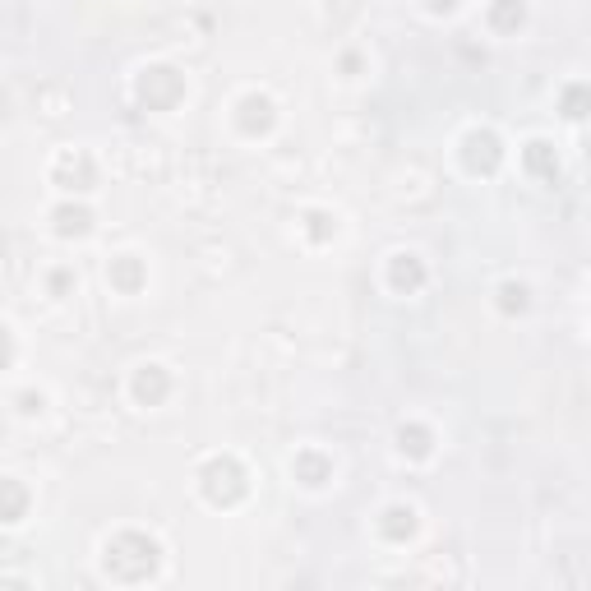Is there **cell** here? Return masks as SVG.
<instances>
[{
  "mask_svg": "<svg viewBox=\"0 0 591 591\" xmlns=\"http://www.w3.org/2000/svg\"><path fill=\"white\" fill-rule=\"evenodd\" d=\"M157 541L144 536V531H121V536H111L107 541V573L116 582H144L153 578L157 568Z\"/></svg>",
  "mask_w": 591,
  "mask_h": 591,
  "instance_id": "cell-1",
  "label": "cell"
},
{
  "mask_svg": "<svg viewBox=\"0 0 591 591\" xmlns=\"http://www.w3.org/2000/svg\"><path fill=\"white\" fill-rule=\"evenodd\" d=\"M199 485H204V499L218 508H231L241 504L250 481H245V467L236 458H213L204 471H199Z\"/></svg>",
  "mask_w": 591,
  "mask_h": 591,
  "instance_id": "cell-2",
  "label": "cell"
},
{
  "mask_svg": "<svg viewBox=\"0 0 591 591\" xmlns=\"http://www.w3.org/2000/svg\"><path fill=\"white\" fill-rule=\"evenodd\" d=\"M185 97V79L171 65H153V70L139 74V102L148 111H171Z\"/></svg>",
  "mask_w": 591,
  "mask_h": 591,
  "instance_id": "cell-3",
  "label": "cell"
},
{
  "mask_svg": "<svg viewBox=\"0 0 591 591\" xmlns=\"http://www.w3.org/2000/svg\"><path fill=\"white\" fill-rule=\"evenodd\" d=\"M499 157H504V148H499V134L471 130L467 139H462V162H467V171H481V176H490V171L499 167Z\"/></svg>",
  "mask_w": 591,
  "mask_h": 591,
  "instance_id": "cell-4",
  "label": "cell"
},
{
  "mask_svg": "<svg viewBox=\"0 0 591 591\" xmlns=\"http://www.w3.org/2000/svg\"><path fill=\"white\" fill-rule=\"evenodd\" d=\"M273 121H278V111H273V97H264V93L245 97L241 116H236V125H241L245 134H268V130H273Z\"/></svg>",
  "mask_w": 591,
  "mask_h": 591,
  "instance_id": "cell-5",
  "label": "cell"
},
{
  "mask_svg": "<svg viewBox=\"0 0 591 591\" xmlns=\"http://www.w3.org/2000/svg\"><path fill=\"white\" fill-rule=\"evenodd\" d=\"M167 393H171V379L162 365H144V370L134 374V402H139V407H157Z\"/></svg>",
  "mask_w": 591,
  "mask_h": 591,
  "instance_id": "cell-6",
  "label": "cell"
},
{
  "mask_svg": "<svg viewBox=\"0 0 591 591\" xmlns=\"http://www.w3.org/2000/svg\"><path fill=\"white\" fill-rule=\"evenodd\" d=\"M388 282H393V291H421L425 287V264L416 259V254H393V264H388Z\"/></svg>",
  "mask_w": 591,
  "mask_h": 591,
  "instance_id": "cell-7",
  "label": "cell"
},
{
  "mask_svg": "<svg viewBox=\"0 0 591 591\" xmlns=\"http://www.w3.org/2000/svg\"><path fill=\"white\" fill-rule=\"evenodd\" d=\"M522 162H527V171H531V176H541V181H555V176H559V157H555V148L545 144V139H531L527 153H522Z\"/></svg>",
  "mask_w": 591,
  "mask_h": 591,
  "instance_id": "cell-8",
  "label": "cell"
},
{
  "mask_svg": "<svg viewBox=\"0 0 591 591\" xmlns=\"http://www.w3.org/2000/svg\"><path fill=\"white\" fill-rule=\"evenodd\" d=\"M379 531H384L388 541H407L411 531H416V508H407V504L384 508V518H379Z\"/></svg>",
  "mask_w": 591,
  "mask_h": 591,
  "instance_id": "cell-9",
  "label": "cell"
},
{
  "mask_svg": "<svg viewBox=\"0 0 591 591\" xmlns=\"http://www.w3.org/2000/svg\"><path fill=\"white\" fill-rule=\"evenodd\" d=\"M111 287H121L125 296L139 291V287H144V264L130 259V254H125V259H111Z\"/></svg>",
  "mask_w": 591,
  "mask_h": 591,
  "instance_id": "cell-10",
  "label": "cell"
},
{
  "mask_svg": "<svg viewBox=\"0 0 591 591\" xmlns=\"http://www.w3.org/2000/svg\"><path fill=\"white\" fill-rule=\"evenodd\" d=\"M559 107H564L568 121H587L591 116V84H568L564 97H559Z\"/></svg>",
  "mask_w": 591,
  "mask_h": 591,
  "instance_id": "cell-11",
  "label": "cell"
},
{
  "mask_svg": "<svg viewBox=\"0 0 591 591\" xmlns=\"http://www.w3.org/2000/svg\"><path fill=\"white\" fill-rule=\"evenodd\" d=\"M398 448H402V453H411V458H430L435 435H430L425 425H402V430H398Z\"/></svg>",
  "mask_w": 591,
  "mask_h": 591,
  "instance_id": "cell-12",
  "label": "cell"
},
{
  "mask_svg": "<svg viewBox=\"0 0 591 591\" xmlns=\"http://www.w3.org/2000/svg\"><path fill=\"white\" fill-rule=\"evenodd\" d=\"M74 176L84 181V190L93 185V162H88L84 153H79V157H61V162H56V181H61L65 190H74Z\"/></svg>",
  "mask_w": 591,
  "mask_h": 591,
  "instance_id": "cell-13",
  "label": "cell"
},
{
  "mask_svg": "<svg viewBox=\"0 0 591 591\" xmlns=\"http://www.w3.org/2000/svg\"><path fill=\"white\" fill-rule=\"evenodd\" d=\"M522 19H527L522 0H495V5H490V28H499V33H513V28H522Z\"/></svg>",
  "mask_w": 591,
  "mask_h": 591,
  "instance_id": "cell-14",
  "label": "cell"
},
{
  "mask_svg": "<svg viewBox=\"0 0 591 591\" xmlns=\"http://www.w3.org/2000/svg\"><path fill=\"white\" fill-rule=\"evenodd\" d=\"M88 227H93V213L88 208H56V231L61 236H88Z\"/></svg>",
  "mask_w": 591,
  "mask_h": 591,
  "instance_id": "cell-15",
  "label": "cell"
},
{
  "mask_svg": "<svg viewBox=\"0 0 591 591\" xmlns=\"http://www.w3.org/2000/svg\"><path fill=\"white\" fill-rule=\"evenodd\" d=\"M328 476H333L328 458H319V453H301V458H296V481H305V485H324Z\"/></svg>",
  "mask_w": 591,
  "mask_h": 591,
  "instance_id": "cell-16",
  "label": "cell"
},
{
  "mask_svg": "<svg viewBox=\"0 0 591 591\" xmlns=\"http://www.w3.org/2000/svg\"><path fill=\"white\" fill-rule=\"evenodd\" d=\"M499 310L504 314L527 310V287H522V282H504V287H499Z\"/></svg>",
  "mask_w": 591,
  "mask_h": 591,
  "instance_id": "cell-17",
  "label": "cell"
},
{
  "mask_svg": "<svg viewBox=\"0 0 591 591\" xmlns=\"http://www.w3.org/2000/svg\"><path fill=\"white\" fill-rule=\"evenodd\" d=\"M24 504H28L24 485H19V481H5V522H19V518H24Z\"/></svg>",
  "mask_w": 591,
  "mask_h": 591,
  "instance_id": "cell-18",
  "label": "cell"
},
{
  "mask_svg": "<svg viewBox=\"0 0 591 591\" xmlns=\"http://www.w3.org/2000/svg\"><path fill=\"white\" fill-rule=\"evenodd\" d=\"M305 231H310V241H328L338 231V222L328 218V213H305Z\"/></svg>",
  "mask_w": 591,
  "mask_h": 591,
  "instance_id": "cell-19",
  "label": "cell"
},
{
  "mask_svg": "<svg viewBox=\"0 0 591 591\" xmlns=\"http://www.w3.org/2000/svg\"><path fill=\"white\" fill-rule=\"evenodd\" d=\"M425 5H430V10H435V14H448V10H453V5H458V0H425Z\"/></svg>",
  "mask_w": 591,
  "mask_h": 591,
  "instance_id": "cell-20",
  "label": "cell"
}]
</instances>
